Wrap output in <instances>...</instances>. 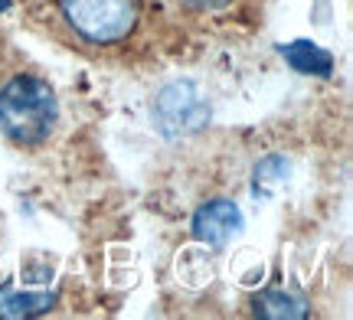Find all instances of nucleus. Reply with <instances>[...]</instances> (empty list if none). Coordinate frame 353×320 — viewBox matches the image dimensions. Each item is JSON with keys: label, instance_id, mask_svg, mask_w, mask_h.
<instances>
[{"label": "nucleus", "instance_id": "9d476101", "mask_svg": "<svg viewBox=\"0 0 353 320\" xmlns=\"http://www.w3.org/2000/svg\"><path fill=\"white\" fill-rule=\"evenodd\" d=\"M7 7H10V0H0V13L7 10Z\"/></svg>", "mask_w": 353, "mask_h": 320}, {"label": "nucleus", "instance_id": "0eeeda50", "mask_svg": "<svg viewBox=\"0 0 353 320\" xmlns=\"http://www.w3.org/2000/svg\"><path fill=\"white\" fill-rule=\"evenodd\" d=\"M255 314L275 320H298L307 317V304L301 297L288 295V291H265V295L255 297Z\"/></svg>", "mask_w": 353, "mask_h": 320}, {"label": "nucleus", "instance_id": "f257e3e1", "mask_svg": "<svg viewBox=\"0 0 353 320\" xmlns=\"http://www.w3.org/2000/svg\"><path fill=\"white\" fill-rule=\"evenodd\" d=\"M56 125V95L33 76L13 78L0 92V131L17 144H37Z\"/></svg>", "mask_w": 353, "mask_h": 320}, {"label": "nucleus", "instance_id": "1a4fd4ad", "mask_svg": "<svg viewBox=\"0 0 353 320\" xmlns=\"http://www.w3.org/2000/svg\"><path fill=\"white\" fill-rule=\"evenodd\" d=\"M183 3H190V7H196V10H213V7H219V3H226V0H183Z\"/></svg>", "mask_w": 353, "mask_h": 320}, {"label": "nucleus", "instance_id": "f03ea898", "mask_svg": "<svg viewBox=\"0 0 353 320\" xmlns=\"http://www.w3.org/2000/svg\"><path fill=\"white\" fill-rule=\"evenodd\" d=\"M65 20L92 43L125 39L138 20V0H63Z\"/></svg>", "mask_w": 353, "mask_h": 320}, {"label": "nucleus", "instance_id": "7ed1b4c3", "mask_svg": "<svg viewBox=\"0 0 353 320\" xmlns=\"http://www.w3.org/2000/svg\"><path fill=\"white\" fill-rule=\"evenodd\" d=\"M151 115L164 138H187L210 121V102L193 82H170L157 92Z\"/></svg>", "mask_w": 353, "mask_h": 320}, {"label": "nucleus", "instance_id": "20e7f679", "mask_svg": "<svg viewBox=\"0 0 353 320\" xmlns=\"http://www.w3.org/2000/svg\"><path fill=\"white\" fill-rule=\"evenodd\" d=\"M242 232V209L232 200H213L193 216V235L206 245H229Z\"/></svg>", "mask_w": 353, "mask_h": 320}, {"label": "nucleus", "instance_id": "6e6552de", "mask_svg": "<svg viewBox=\"0 0 353 320\" xmlns=\"http://www.w3.org/2000/svg\"><path fill=\"white\" fill-rule=\"evenodd\" d=\"M285 173H288V164L281 157H268L255 167V193H275L281 183H285Z\"/></svg>", "mask_w": 353, "mask_h": 320}, {"label": "nucleus", "instance_id": "423d86ee", "mask_svg": "<svg viewBox=\"0 0 353 320\" xmlns=\"http://www.w3.org/2000/svg\"><path fill=\"white\" fill-rule=\"evenodd\" d=\"M56 295L52 291H17V284L0 288V317H33L52 308Z\"/></svg>", "mask_w": 353, "mask_h": 320}, {"label": "nucleus", "instance_id": "39448f33", "mask_svg": "<svg viewBox=\"0 0 353 320\" xmlns=\"http://www.w3.org/2000/svg\"><path fill=\"white\" fill-rule=\"evenodd\" d=\"M281 56H285V63L294 69V72H304V76H330V69H334V59H330V52H324L317 43H307V39H298V43H288V46H281Z\"/></svg>", "mask_w": 353, "mask_h": 320}]
</instances>
